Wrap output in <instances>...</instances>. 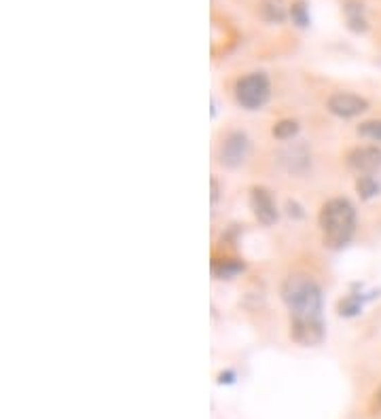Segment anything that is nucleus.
Listing matches in <instances>:
<instances>
[{
    "instance_id": "nucleus-18",
    "label": "nucleus",
    "mask_w": 381,
    "mask_h": 419,
    "mask_svg": "<svg viewBox=\"0 0 381 419\" xmlns=\"http://www.w3.org/2000/svg\"><path fill=\"white\" fill-rule=\"evenodd\" d=\"M235 379V372L233 370H226V372H220L218 375V383H233Z\"/></svg>"
},
{
    "instance_id": "nucleus-7",
    "label": "nucleus",
    "mask_w": 381,
    "mask_h": 419,
    "mask_svg": "<svg viewBox=\"0 0 381 419\" xmlns=\"http://www.w3.org/2000/svg\"><path fill=\"white\" fill-rule=\"evenodd\" d=\"M324 324L320 317H292L290 322V339L296 345L313 347L324 341Z\"/></svg>"
},
{
    "instance_id": "nucleus-17",
    "label": "nucleus",
    "mask_w": 381,
    "mask_h": 419,
    "mask_svg": "<svg viewBox=\"0 0 381 419\" xmlns=\"http://www.w3.org/2000/svg\"><path fill=\"white\" fill-rule=\"evenodd\" d=\"M241 269H243V265L237 262V260H231V258L222 260L220 265L214 262V273H216L218 277H233V275H237Z\"/></svg>"
},
{
    "instance_id": "nucleus-12",
    "label": "nucleus",
    "mask_w": 381,
    "mask_h": 419,
    "mask_svg": "<svg viewBox=\"0 0 381 419\" xmlns=\"http://www.w3.org/2000/svg\"><path fill=\"white\" fill-rule=\"evenodd\" d=\"M260 13L269 23H279L286 19V8H284L282 0H265L260 6Z\"/></svg>"
},
{
    "instance_id": "nucleus-11",
    "label": "nucleus",
    "mask_w": 381,
    "mask_h": 419,
    "mask_svg": "<svg viewBox=\"0 0 381 419\" xmlns=\"http://www.w3.org/2000/svg\"><path fill=\"white\" fill-rule=\"evenodd\" d=\"M356 190L362 199H373L381 193V182L373 176H358L356 180Z\"/></svg>"
},
{
    "instance_id": "nucleus-3",
    "label": "nucleus",
    "mask_w": 381,
    "mask_h": 419,
    "mask_svg": "<svg viewBox=\"0 0 381 419\" xmlns=\"http://www.w3.org/2000/svg\"><path fill=\"white\" fill-rule=\"evenodd\" d=\"M235 99L246 110H258L269 99V78L262 72H250L235 85Z\"/></svg>"
},
{
    "instance_id": "nucleus-9",
    "label": "nucleus",
    "mask_w": 381,
    "mask_h": 419,
    "mask_svg": "<svg viewBox=\"0 0 381 419\" xmlns=\"http://www.w3.org/2000/svg\"><path fill=\"white\" fill-rule=\"evenodd\" d=\"M282 157H288L286 159V169L292 171V174H303L307 167H309V154L305 148L296 146V148H288L286 152H282Z\"/></svg>"
},
{
    "instance_id": "nucleus-6",
    "label": "nucleus",
    "mask_w": 381,
    "mask_h": 419,
    "mask_svg": "<svg viewBox=\"0 0 381 419\" xmlns=\"http://www.w3.org/2000/svg\"><path fill=\"white\" fill-rule=\"evenodd\" d=\"M326 108L339 119H353L368 110V99L358 93L337 91L326 99Z\"/></svg>"
},
{
    "instance_id": "nucleus-14",
    "label": "nucleus",
    "mask_w": 381,
    "mask_h": 419,
    "mask_svg": "<svg viewBox=\"0 0 381 419\" xmlns=\"http://www.w3.org/2000/svg\"><path fill=\"white\" fill-rule=\"evenodd\" d=\"M362 309V298L358 294H349L345 298L339 300V313L345 315V317H351V315H358Z\"/></svg>"
},
{
    "instance_id": "nucleus-2",
    "label": "nucleus",
    "mask_w": 381,
    "mask_h": 419,
    "mask_svg": "<svg viewBox=\"0 0 381 419\" xmlns=\"http://www.w3.org/2000/svg\"><path fill=\"white\" fill-rule=\"evenodd\" d=\"M279 294L292 317H320L322 290L313 277L303 273L288 275L282 281Z\"/></svg>"
},
{
    "instance_id": "nucleus-19",
    "label": "nucleus",
    "mask_w": 381,
    "mask_h": 419,
    "mask_svg": "<svg viewBox=\"0 0 381 419\" xmlns=\"http://www.w3.org/2000/svg\"><path fill=\"white\" fill-rule=\"evenodd\" d=\"M218 199V182H216V178H212V201H216Z\"/></svg>"
},
{
    "instance_id": "nucleus-4",
    "label": "nucleus",
    "mask_w": 381,
    "mask_h": 419,
    "mask_svg": "<svg viewBox=\"0 0 381 419\" xmlns=\"http://www.w3.org/2000/svg\"><path fill=\"white\" fill-rule=\"evenodd\" d=\"M248 152H250V140H248V135L243 131H231L220 142L218 161H220V165H224L229 169H235V167H239L248 159Z\"/></svg>"
},
{
    "instance_id": "nucleus-20",
    "label": "nucleus",
    "mask_w": 381,
    "mask_h": 419,
    "mask_svg": "<svg viewBox=\"0 0 381 419\" xmlns=\"http://www.w3.org/2000/svg\"><path fill=\"white\" fill-rule=\"evenodd\" d=\"M375 396H377V402H379V406H381V387L377 389V394H375Z\"/></svg>"
},
{
    "instance_id": "nucleus-13",
    "label": "nucleus",
    "mask_w": 381,
    "mask_h": 419,
    "mask_svg": "<svg viewBox=\"0 0 381 419\" xmlns=\"http://www.w3.org/2000/svg\"><path fill=\"white\" fill-rule=\"evenodd\" d=\"M271 133H273L275 140H282V142L284 140H292L298 133V123L294 119H282V121H277L273 125Z\"/></svg>"
},
{
    "instance_id": "nucleus-1",
    "label": "nucleus",
    "mask_w": 381,
    "mask_h": 419,
    "mask_svg": "<svg viewBox=\"0 0 381 419\" xmlns=\"http://www.w3.org/2000/svg\"><path fill=\"white\" fill-rule=\"evenodd\" d=\"M320 229L328 248H343L356 231V207L345 197L328 199L320 210Z\"/></svg>"
},
{
    "instance_id": "nucleus-15",
    "label": "nucleus",
    "mask_w": 381,
    "mask_h": 419,
    "mask_svg": "<svg viewBox=\"0 0 381 419\" xmlns=\"http://www.w3.org/2000/svg\"><path fill=\"white\" fill-rule=\"evenodd\" d=\"M288 13H290L292 21H294L298 28H307V25H309V8H307V4H305L303 0L292 2Z\"/></svg>"
},
{
    "instance_id": "nucleus-5",
    "label": "nucleus",
    "mask_w": 381,
    "mask_h": 419,
    "mask_svg": "<svg viewBox=\"0 0 381 419\" xmlns=\"http://www.w3.org/2000/svg\"><path fill=\"white\" fill-rule=\"evenodd\" d=\"M345 163L358 176H373L381 169V146L377 144L356 146L345 154Z\"/></svg>"
},
{
    "instance_id": "nucleus-16",
    "label": "nucleus",
    "mask_w": 381,
    "mask_h": 419,
    "mask_svg": "<svg viewBox=\"0 0 381 419\" xmlns=\"http://www.w3.org/2000/svg\"><path fill=\"white\" fill-rule=\"evenodd\" d=\"M358 133L362 138H368L373 142H381V119H373V121H364L358 125Z\"/></svg>"
},
{
    "instance_id": "nucleus-8",
    "label": "nucleus",
    "mask_w": 381,
    "mask_h": 419,
    "mask_svg": "<svg viewBox=\"0 0 381 419\" xmlns=\"http://www.w3.org/2000/svg\"><path fill=\"white\" fill-rule=\"evenodd\" d=\"M250 207L252 214L256 216V220L265 226H271L277 222V207L275 201L271 197V193L262 186H254L250 190Z\"/></svg>"
},
{
    "instance_id": "nucleus-10",
    "label": "nucleus",
    "mask_w": 381,
    "mask_h": 419,
    "mask_svg": "<svg viewBox=\"0 0 381 419\" xmlns=\"http://www.w3.org/2000/svg\"><path fill=\"white\" fill-rule=\"evenodd\" d=\"M345 15H347V23L353 32H366V19H364V8L360 2L356 0H347L345 2Z\"/></svg>"
}]
</instances>
